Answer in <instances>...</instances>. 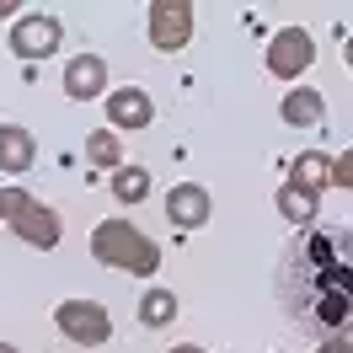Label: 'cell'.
<instances>
[{
	"label": "cell",
	"instance_id": "18",
	"mask_svg": "<svg viewBox=\"0 0 353 353\" xmlns=\"http://www.w3.org/2000/svg\"><path fill=\"white\" fill-rule=\"evenodd\" d=\"M27 199H32L27 188H0V225H11V220H17Z\"/></svg>",
	"mask_w": 353,
	"mask_h": 353
},
{
	"label": "cell",
	"instance_id": "12",
	"mask_svg": "<svg viewBox=\"0 0 353 353\" xmlns=\"http://www.w3.org/2000/svg\"><path fill=\"white\" fill-rule=\"evenodd\" d=\"M284 123L289 129H316V123H321V118H327V97H321V91L316 86H294L284 97Z\"/></svg>",
	"mask_w": 353,
	"mask_h": 353
},
{
	"label": "cell",
	"instance_id": "9",
	"mask_svg": "<svg viewBox=\"0 0 353 353\" xmlns=\"http://www.w3.org/2000/svg\"><path fill=\"white\" fill-rule=\"evenodd\" d=\"M209 214H214V199L203 182H176L166 193V220L176 230H199V225H209Z\"/></svg>",
	"mask_w": 353,
	"mask_h": 353
},
{
	"label": "cell",
	"instance_id": "8",
	"mask_svg": "<svg viewBox=\"0 0 353 353\" xmlns=\"http://www.w3.org/2000/svg\"><path fill=\"white\" fill-rule=\"evenodd\" d=\"M155 123V102H150V91H139V86H112L108 91V129H150Z\"/></svg>",
	"mask_w": 353,
	"mask_h": 353
},
{
	"label": "cell",
	"instance_id": "16",
	"mask_svg": "<svg viewBox=\"0 0 353 353\" xmlns=\"http://www.w3.org/2000/svg\"><path fill=\"white\" fill-rule=\"evenodd\" d=\"M86 161L97 172H118V166H129L123 161V145H118V134L112 129H91L86 134Z\"/></svg>",
	"mask_w": 353,
	"mask_h": 353
},
{
	"label": "cell",
	"instance_id": "13",
	"mask_svg": "<svg viewBox=\"0 0 353 353\" xmlns=\"http://www.w3.org/2000/svg\"><path fill=\"white\" fill-rule=\"evenodd\" d=\"M279 214H284L294 230H310L316 214H321V199L305 193V188H294V182H284V188H279Z\"/></svg>",
	"mask_w": 353,
	"mask_h": 353
},
{
	"label": "cell",
	"instance_id": "11",
	"mask_svg": "<svg viewBox=\"0 0 353 353\" xmlns=\"http://www.w3.org/2000/svg\"><path fill=\"white\" fill-rule=\"evenodd\" d=\"M32 161H38V139H32L22 123H6V129H0V172L22 176V172H32Z\"/></svg>",
	"mask_w": 353,
	"mask_h": 353
},
{
	"label": "cell",
	"instance_id": "6",
	"mask_svg": "<svg viewBox=\"0 0 353 353\" xmlns=\"http://www.w3.org/2000/svg\"><path fill=\"white\" fill-rule=\"evenodd\" d=\"M59 43H65V22L48 17V11H27L11 22V54L17 59H48V54H59Z\"/></svg>",
	"mask_w": 353,
	"mask_h": 353
},
{
	"label": "cell",
	"instance_id": "4",
	"mask_svg": "<svg viewBox=\"0 0 353 353\" xmlns=\"http://www.w3.org/2000/svg\"><path fill=\"white\" fill-rule=\"evenodd\" d=\"M263 65H268V75H279V81H300V75L316 65V38H310L305 27H279L263 48Z\"/></svg>",
	"mask_w": 353,
	"mask_h": 353
},
{
	"label": "cell",
	"instance_id": "15",
	"mask_svg": "<svg viewBox=\"0 0 353 353\" xmlns=\"http://www.w3.org/2000/svg\"><path fill=\"white\" fill-rule=\"evenodd\" d=\"M176 310H182V305H176V294L155 284V289H145V294H139V327H150V332L172 327V321H176Z\"/></svg>",
	"mask_w": 353,
	"mask_h": 353
},
{
	"label": "cell",
	"instance_id": "19",
	"mask_svg": "<svg viewBox=\"0 0 353 353\" xmlns=\"http://www.w3.org/2000/svg\"><path fill=\"white\" fill-rule=\"evenodd\" d=\"M332 182H337L343 193H353V145L337 155V161H332Z\"/></svg>",
	"mask_w": 353,
	"mask_h": 353
},
{
	"label": "cell",
	"instance_id": "7",
	"mask_svg": "<svg viewBox=\"0 0 353 353\" xmlns=\"http://www.w3.org/2000/svg\"><path fill=\"white\" fill-rule=\"evenodd\" d=\"M11 230H17L32 252H54V246H59V236H65V220H59V209H48L43 199H27L22 214L11 220Z\"/></svg>",
	"mask_w": 353,
	"mask_h": 353
},
{
	"label": "cell",
	"instance_id": "10",
	"mask_svg": "<svg viewBox=\"0 0 353 353\" xmlns=\"http://www.w3.org/2000/svg\"><path fill=\"white\" fill-rule=\"evenodd\" d=\"M108 59L102 54H75L65 65V97L70 102H97V97H108Z\"/></svg>",
	"mask_w": 353,
	"mask_h": 353
},
{
	"label": "cell",
	"instance_id": "14",
	"mask_svg": "<svg viewBox=\"0 0 353 353\" xmlns=\"http://www.w3.org/2000/svg\"><path fill=\"white\" fill-rule=\"evenodd\" d=\"M289 182H294V188H305V193H316V199H321V188H327V182H332V161H327V155H316V150L294 155V161H289Z\"/></svg>",
	"mask_w": 353,
	"mask_h": 353
},
{
	"label": "cell",
	"instance_id": "2",
	"mask_svg": "<svg viewBox=\"0 0 353 353\" xmlns=\"http://www.w3.org/2000/svg\"><path fill=\"white\" fill-rule=\"evenodd\" d=\"M91 257L102 268H118V273H134V279H150L155 268H161V246L139 230L134 220L123 214H112L91 230Z\"/></svg>",
	"mask_w": 353,
	"mask_h": 353
},
{
	"label": "cell",
	"instance_id": "5",
	"mask_svg": "<svg viewBox=\"0 0 353 353\" xmlns=\"http://www.w3.org/2000/svg\"><path fill=\"white\" fill-rule=\"evenodd\" d=\"M145 17H150V27H145V32H150V48L182 54V48L193 43V17H199V11H193L188 0H155Z\"/></svg>",
	"mask_w": 353,
	"mask_h": 353
},
{
	"label": "cell",
	"instance_id": "17",
	"mask_svg": "<svg viewBox=\"0 0 353 353\" xmlns=\"http://www.w3.org/2000/svg\"><path fill=\"white\" fill-rule=\"evenodd\" d=\"M112 199L123 203V209H129V203H145L150 199V172H145V166H118V172H112Z\"/></svg>",
	"mask_w": 353,
	"mask_h": 353
},
{
	"label": "cell",
	"instance_id": "1",
	"mask_svg": "<svg viewBox=\"0 0 353 353\" xmlns=\"http://www.w3.org/2000/svg\"><path fill=\"white\" fill-rule=\"evenodd\" d=\"M279 305L294 327L327 337H353V230L310 225L279 257Z\"/></svg>",
	"mask_w": 353,
	"mask_h": 353
},
{
	"label": "cell",
	"instance_id": "20",
	"mask_svg": "<svg viewBox=\"0 0 353 353\" xmlns=\"http://www.w3.org/2000/svg\"><path fill=\"white\" fill-rule=\"evenodd\" d=\"M316 353H353V337H327V343H316Z\"/></svg>",
	"mask_w": 353,
	"mask_h": 353
},
{
	"label": "cell",
	"instance_id": "22",
	"mask_svg": "<svg viewBox=\"0 0 353 353\" xmlns=\"http://www.w3.org/2000/svg\"><path fill=\"white\" fill-rule=\"evenodd\" d=\"M343 59H348V70H353V32L343 38Z\"/></svg>",
	"mask_w": 353,
	"mask_h": 353
},
{
	"label": "cell",
	"instance_id": "24",
	"mask_svg": "<svg viewBox=\"0 0 353 353\" xmlns=\"http://www.w3.org/2000/svg\"><path fill=\"white\" fill-rule=\"evenodd\" d=\"M0 353H17V348H11V343H0Z\"/></svg>",
	"mask_w": 353,
	"mask_h": 353
},
{
	"label": "cell",
	"instance_id": "3",
	"mask_svg": "<svg viewBox=\"0 0 353 353\" xmlns=\"http://www.w3.org/2000/svg\"><path fill=\"white\" fill-rule=\"evenodd\" d=\"M54 327L65 332L75 348H102L112 337V316H108V305H97V300H59V305H54Z\"/></svg>",
	"mask_w": 353,
	"mask_h": 353
},
{
	"label": "cell",
	"instance_id": "21",
	"mask_svg": "<svg viewBox=\"0 0 353 353\" xmlns=\"http://www.w3.org/2000/svg\"><path fill=\"white\" fill-rule=\"evenodd\" d=\"M166 353H203L199 343H176V348H166Z\"/></svg>",
	"mask_w": 353,
	"mask_h": 353
},
{
	"label": "cell",
	"instance_id": "23",
	"mask_svg": "<svg viewBox=\"0 0 353 353\" xmlns=\"http://www.w3.org/2000/svg\"><path fill=\"white\" fill-rule=\"evenodd\" d=\"M11 11H17V6H11V0H0V17H11Z\"/></svg>",
	"mask_w": 353,
	"mask_h": 353
}]
</instances>
